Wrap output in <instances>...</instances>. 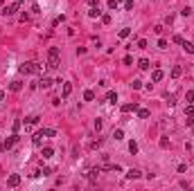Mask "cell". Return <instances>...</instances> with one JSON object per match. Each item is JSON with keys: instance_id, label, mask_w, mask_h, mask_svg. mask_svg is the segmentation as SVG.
<instances>
[{"instance_id": "6da1fadb", "label": "cell", "mask_w": 194, "mask_h": 191, "mask_svg": "<svg viewBox=\"0 0 194 191\" xmlns=\"http://www.w3.org/2000/svg\"><path fill=\"white\" fill-rule=\"evenodd\" d=\"M18 70L23 74H41L43 72V65H41V63H36V61H30V63H23Z\"/></svg>"}, {"instance_id": "7a4b0ae2", "label": "cell", "mask_w": 194, "mask_h": 191, "mask_svg": "<svg viewBox=\"0 0 194 191\" xmlns=\"http://www.w3.org/2000/svg\"><path fill=\"white\" fill-rule=\"evenodd\" d=\"M59 47H50L48 50V68L50 70H56V68H59Z\"/></svg>"}, {"instance_id": "3957f363", "label": "cell", "mask_w": 194, "mask_h": 191, "mask_svg": "<svg viewBox=\"0 0 194 191\" xmlns=\"http://www.w3.org/2000/svg\"><path fill=\"white\" fill-rule=\"evenodd\" d=\"M54 135H56V130H54V128H41V130L36 133V135L32 137V144H34V146H38V144L43 142V137H54Z\"/></svg>"}, {"instance_id": "277c9868", "label": "cell", "mask_w": 194, "mask_h": 191, "mask_svg": "<svg viewBox=\"0 0 194 191\" xmlns=\"http://www.w3.org/2000/svg\"><path fill=\"white\" fill-rule=\"evenodd\" d=\"M16 142H18V133H14V135H11V137H7V140L2 142V148H5V151H9V148L14 146Z\"/></svg>"}, {"instance_id": "5b68a950", "label": "cell", "mask_w": 194, "mask_h": 191, "mask_svg": "<svg viewBox=\"0 0 194 191\" xmlns=\"http://www.w3.org/2000/svg\"><path fill=\"white\" fill-rule=\"evenodd\" d=\"M18 7H20V2H18V0H16L14 5H7V7L2 9V14H5V16H14L16 11H18Z\"/></svg>"}, {"instance_id": "8992f818", "label": "cell", "mask_w": 194, "mask_h": 191, "mask_svg": "<svg viewBox=\"0 0 194 191\" xmlns=\"http://www.w3.org/2000/svg\"><path fill=\"white\" fill-rule=\"evenodd\" d=\"M52 83H54V81L50 79V77H41V79L36 81V88H43V90H48V88H50Z\"/></svg>"}, {"instance_id": "52a82bcc", "label": "cell", "mask_w": 194, "mask_h": 191, "mask_svg": "<svg viewBox=\"0 0 194 191\" xmlns=\"http://www.w3.org/2000/svg\"><path fill=\"white\" fill-rule=\"evenodd\" d=\"M99 173H102V169H99V166H93V169H88L86 178H88L90 182H95V180H97V175H99Z\"/></svg>"}, {"instance_id": "ba28073f", "label": "cell", "mask_w": 194, "mask_h": 191, "mask_svg": "<svg viewBox=\"0 0 194 191\" xmlns=\"http://www.w3.org/2000/svg\"><path fill=\"white\" fill-rule=\"evenodd\" d=\"M7 184H9V187H18V184H20V175H18V173H11V175L7 178Z\"/></svg>"}, {"instance_id": "9c48e42d", "label": "cell", "mask_w": 194, "mask_h": 191, "mask_svg": "<svg viewBox=\"0 0 194 191\" xmlns=\"http://www.w3.org/2000/svg\"><path fill=\"white\" fill-rule=\"evenodd\" d=\"M127 178H129V180H138V178H142V171L140 169H129L127 171Z\"/></svg>"}, {"instance_id": "30bf717a", "label": "cell", "mask_w": 194, "mask_h": 191, "mask_svg": "<svg viewBox=\"0 0 194 191\" xmlns=\"http://www.w3.org/2000/svg\"><path fill=\"white\" fill-rule=\"evenodd\" d=\"M163 79H165V72L156 68V70L151 72V81H153V83H158V81H163Z\"/></svg>"}, {"instance_id": "8fae6325", "label": "cell", "mask_w": 194, "mask_h": 191, "mask_svg": "<svg viewBox=\"0 0 194 191\" xmlns=\"http://www.w3.org/2000/svg\"><path fill=\"white\" fill-rule=\"evenodd\" d=\"M133 110H138V103H124V106H122V113H133Z\"/></svg>"}, {"instance_id": "7c38bea8", "label": "cell", "mask_w": 194, "mask_h": 191, "mask_svg": "<svg viewBox=\"0 0 194 191\" xmlns=\"http://www.w3.org/2000/svg\"><path fill=\"white\" fill-rule=\"evenodd\" d=\"M9 90H11V92H20V90H23V81H11Z\"/></svg>"}, {"instance_id": "4fadbf2b", "label": "cell", "mask_w": 194, "mask_h": 191, "mask_svg": "<svg viewBox=\"0 0 194 191\" xmlns=\"http://www.w3.org/2000/svg\"><path fill=\"white\" fill-rule=\"evenodd\" d=\"M106 101H108V103H117V92L108 90V92H106Z\"/></svg>"}, {"instance_id": "5bb4252c", "label": "cell", "mask_w": 194, "mask_h": 191, "mask_svg": "<svg viewBox=\"0 0 194 191\" xmlns=\"http://www.w3.org/2000/svg\"><path fill=\"white\" fill-rule=\"evenodd\" d=\"M41 155H43V160H50V158H52V155H54V148H52V146H45Z\"/></svg>"}, {"instance_id": "9a60e30c", "label": "cell", "mask_w": 194, "mask_h": 191, "mask_svg": "<svg viewBox=\"0 0 194 191\" xmlns=\"http://www.w3.org/2000/svg\"><path fill=\"white\" fill-rule=\"evenodd\" d=\"M38 124V115H30V117H25V126H34Z\"/></svg>"}, {"instance_id": "2e32d148", "label": "cell", "mask_w": 194, "mask_h": 191, "mask_svg": "<svg viewBox=\"0 0 194 191\" xmlns=\"http://www.w3.org/2000/svg\"><path fill=\"white\" fill-rule=\"evenodd\" d=\"M88 16H90V18H102V11H99V7H90Z\"/></svg>"}, {"instance_id": "e0dca14e", "label": "cell", "mask_w": 194, "mask_h": 191, "mask_svg": "<svg viewBox=\"0 0 194 191\" xmlns=\"http://www.w3.org/2000/svg\"><path fill=\"white\" fill-rule=\"evenodd\" d=\"M70 92H72V85L70 83H63V92H61V97L66 99V97H70Z\"/></svg>"}, {"instance_id": "ac0fdd59", "label": "cell", "mask_w": 194, "mask_h": 191, "mask_svg": "<svg viewBox=\"0 0 194 191\" xmlns=\"http://www.w3.org/2000/svg\"><path fill=\"white\" fill-rule=\"evenodd\" d=\"M181 45H183V50L187 52V54H194V45H192V43H187V40H183Z\"/></svg>"}, {"instance_id": "d6986e66", "label": "cell", "mask_w": 194, "mask_h": 191, "mask_svg": "<svg viewBox=\"0 0 194 191\" xmlns=\"http://www.w3.org/2000/svg\"><path fill=\"white\" fill-rule=\"evenodd\" d=\"M149 115H151V113L147 110V108H138V117H140V119H147Z\"/></svg>"}, {"instance_id": "ffe728a7", "label": "cell", "mask_w": 194, "mask_h": 191, "mask_svg": "<svg viewBox=\"0 0 194 191\" xmlns=\"http://www.w3.org/2000/svg\"><path fill=\"white\" fill-rule=\"evenodd\" d=\"M138 68H140V70H149V61H147V59H140L138 61Z\"/></svg>"}, {"instance_id": "44dd1931", "label": "cell", "mask_w": 194, "mask_h": 191, "mask_svg": "<svg viewBox=\"0 0 194 191\" xmlns=\"http://www.w3.org/2000/svg\"><path fill=\"white\" fill-rule=\"evenodd\" d=\"M181 74H183V70H181L178 65H174V68H172V77H174V79H178Z\"/></svg>"}, {"instance_id": "7402d4cb", "label": "cell", "mask_w": 194, "mask_h": 191, "mask_svg": "<svg viewBox=\"0 0 194 191\" xmlns=\"http://www.w3.org/2000/svg\"><path fill=\"white\" fill-rule=\"evenodd\" d=\"M84 99H86V101H93L95 99V92L93 90H86V92H84Z\"/></svg>"}, {"instance_id": "603a6c76", "label": "cell", "mask_w": 194, "mask_h": 191, "mask_svg": "<svg viewBox=\"0 0 194 191\" xmlns=\"http://www.w3.org/2000/svg\"><path fill=\"white\" fill-rule=\"evenodd\" d=\"M131 34V27H122V30H120V38H127Z\"/></svg>"}, {"instance_id": "cb8c5ba5", "label": "cell", "mask_w": 194, "mask_h": 191, "mask_svg": "<svg viewBox=\"0 0 194 191\" xmlns=\"http://www.w3.org/2000/svg\"><path fill=\"white\" fill-rule=\"evenodd\" d=\"M113 137H115V140H124V130H122V128L113 130Z\"/></svg>"}, {"instance_id": "d4e9b609", "label": "cell", "mask_w": 194, "mask_h": 191, "mask_svg": "<svg viewBox=\"0 0 194 191\" xmlns=\"http://www.w3.org/2000/svg\"><path fill=\"white\" fill-rule=\"evenodd\" d=\"M165 99H167V103H169V106H174V103H176L174 95H169V92H165Z\"/></svg>"}, {"instance_id": "484cf974", "label": "cell", "mask_w": 194, "mask_h": 191, "mask_svg": "<svg viewBox=\"0 0 194 191\" xmlns=\"http://www.w3.org/2000/svg\"><path fill=\"white\" fill-rule=\"evenodd\" d=\"M102 126H104V121H102V119H95L93 121V128L95 130H102Z\"/></svg>"}, {"instance_id": "4316f807", "label": "cell", "mask_w": 194, "mask_h": 191, "mask_svg": "<svg viewBox=\"0 0 194 191\" xmlns=\"http://www.w3.org/2000/svg\"><path fill=\"white\" fill-rule=\"evenodd\" d=\"M185 99H187V103L194 101V90H187V92H185Z\"/></svg>"}, {"instance_id": "83f0119b", "label": "cell", "mask_w": 194, "mask_h": 191, "mask_svg": "<svg viewBox=\"0 0 194 191\" xmlns=\"http://www.w3.org/2000/svg\"><path fill=\"white\" fill-rule=\"evenodd\" d=\"M129 151L135 155V153H138V144H135V142H129Z\"/></svg>"}, {"instance_id": "f1b7e54d", "label": "cell", "mask_w": 194, "mask_h": 191, "mask_svg": "<svg viewBox=\"0 0 194 191\" xmlns=\"http://www.w3.org/2000/svg\"><path fill=\"white\" fill-rule=\"evenodd\" d=\"M102 23H104V25H111V14H102Z\"/></svg>"}, {"instance_id": "f546056e", "label": "cell", "mask_w": 194, "mask_h": 191, "mask_svg": "<svg viewBox=\"0 0 194 191\" xmlns=\"http://www.w3.org/2000/svg\"><path fill=\"white\" fill-rule=\"evenodd\" d=\"M131 88H133V90H142V81H138V79H135L133 83H131Z\"/></svg>"}, {"instance_id": "4dcf8cb0", "label": "cell", "mask_w": 194, "mask_h": 191, "mask_svg": "<svg viewBox=\"0 0 194 191\" xmlns=\"http://www.w3.org/2000/svg\"><path fill=\"white\" fill-rule=\"evenodd\" d=\"M185 115H187V117H194V106H192V103L185 108Z\"/></svg>"}, {"instance_id": "1f68e13d", "label": "cell", "mask_w": 194, "mask_h": 191, "mask_svg": "<svg viewBox=\"0 0 194 191\" xmlns=\"http://www.w3.org/2000/svg\"><path fill=\"white\" fill-rule=\"evenodd\" d=\"M108 169H111L113 173H122V166H120V164H113V166H108Z\"/></svg>"}, {"instance_id": "d6a6232c", "label": "cell", "mask_w": 194, "mask_h": 191, "mask_svg": "<svg viewBox=\"0 0 194 191\" xmlns=\"http://www.w3.org/2000/svg\"><path fill=\"white\" fill-rule=\"evenodd\" d=\"M108 9H115L117 11V0H108Z\"/></svg>"}, {"instance_id": "836d02e7", "label": "cell", "mask_w": 194, "mask_h": 191, "mask_svg": "<svg viewBox=\"0 0 194 191\" xmlns=\"http://www.w3.org/2000/svg\"><path fill=\"white\" fill-rule=\"evenodd\" d=\"M160 146H163V148L169 146V140H167V137H160Z\"/></svg>"}, {"instance_id": "e575fe53", "label": "cell", "mask_w": 194, "mask_h": 191, "mask_svg": "<svg viewBox=\"0 0 194 191\" xmlns=\"http://www.w3.org/2000/svg\"><path fill=\"white\" fill-rule=\"evenodd\" d=\"M158 47H160V50H165V47H167V40H165V38H160V40H158Z\"/></svg>"}, {"instance_id": "d590c367", "label": "cell", "mask_w": 194, "mask_h": 191, "mask_svg": "<svg viewBox=\"0 0 194 191\" xmlns=\"http://www.w3.org/2000/svg\"><path fill=\"white\" fill-rule=\"evenodd\" d=\"M41 175H52V169H50V166H45V169L41 171Z\"/></svg>"}, {"instance_id": "8d00e7d4", "label": "cell", "mask_w": 194, "mask_h": 191, "mask_svg": "<svg viewBox=\"0 0 194 191\" xmlns=\"http://www.w3.org/2000/svg\"><path fill=\"white\" fill-rule=\"evenodd\" d=\"M59 23H63V16H56V18H54V20H52V25H54V27H56V25H59Z\"/></svg>"}, {"instance_id": "74e56055", "label": "cell", "mask_w": 194, "mask_h": 191, "mask_svg": "<svg viewBox=\"0 0 194 191\" xmlns=\"http://www.w3.org/2000/svg\"><path fill=\"white\" fill-rule=\"evenodd\" d=\"M138 47H140V50H145V47H147V40H145V38H140V40H138Z\"/></svg>"}, {"instance_id": "f35d334b", "label": "cell", "mask_w": 194, "mask_h": 191, "mask_svg": "<svg viewBox=\"0 0 194 191\" xmlns=\"http://www.w3.org/2000/svg\"><path fill=\"white\" fill-rule=\"evenodd\" d=\"M18 130H20V119H16L14 121V133H18Z\"/></svg>"}, {"instance_id": "ab89813d", "label": "cell", "mask_w": 194, "mask_h": 191, "mask_svg": "<svg viewBox=\"0 0 194 191\" xmlns=\"http://www.w3.org/2000/svg\"><path fill=\"white\" fill-rule=\"evenodd\" d=\"M124 65H133V59H131V56H124Z\"/></svg>"}, {"instance_id": "60d3db41", "label": "cell", "mask_w": 194, "mask_h": 191, "mask_svg": "<svg viewBox=\"0 0 194 191\" xmlns=\"http://www.w3.org/2000/svg\"><path fill=\"white\" fill-rule=\"evenodd\" d=\"M88 5H90V7H97V5H99V0H88Z\"/></svg>"}, {"instance_id": "b9f144b4", "label": "cell", "mask_w": 194, "mask_h": 191, "mask_svg": "<svg viewBox=\"0 0 194 191\" xmlns=\"http://www.w3.org/2000/svg\"><path fill=\"white\" fill-rule=\"evenodd\" d=\"M2 99H5V92H2V90H0V101H2Z\"/></svg>"}, {"instance_id": "7bdbcfd3", "label": "cell", "mask_w": 194, "mask_h": 191, "mask_svg": "<svg viewBox=\"0 0 194 191\" xmlns=\"http://www.w3.org/2000/svg\"><path fill=\"white\" fill-rule=\"evenodd\" d=\"M0 7H5V0H0Z\"/></svg>"}, {"instance_id": "ee69618b", "label": "cell", "mask_w": 194, "mask_h": 191, "mask_svg": "<svg viewBox=\"0 0 194 191\" xmlns=\"http://www.w3.org/2000/svg\"><path fill=\"white\" fill-rule=\"evenodd\" d=\"M192 133H194V124H192Z\"/></svg>"}, {"instance_id": "f6af8a7d", "label": "cell", "mask_w": 194, "mask_h": 191, "mask_svg": "<svg viewBox=\"0 0 194 191\" xmlns=\"http://www.w3.org/2000/svg\"><path fill=\"white\" fill-rule=\"evenodd\" d=\"M117 2H120V0H117Z\"/></svg>"}]
</instances>
